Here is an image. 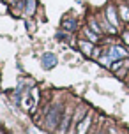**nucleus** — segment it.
<instances>
[{"label":"nucleus","mask_w":129,"mask_h":134,"mask_svg":"<svg viewBox=\"0 0 129 134\" xmlns=\"http://www.w3.org/2000/svg\"><path fill=\"white\" fill-rule=\"evenodd\" d=\"M106 14H108V20L113 23V27H117V25H119V20H117L115 9H113V7H108V9H106Z\"/></svg>","instance_id":"nucleus-4"},{"label":"nucleus","mask_w":129,"mask_h":134,"mask_svg":"<svg viewBox=\"0 0 129 134\" xmlns=\"http://www.w3.org/2000/svg\"><path fill=\"white\" fill-rule=\"evenodd\" d=\"M64 27L66 28H74V21H64Z\"/></svg>","instance_id":"nucleus-12"},{"label":"nucleus","mask_w":129,"mask_h":134,"mask_svg":"<svg viewBox=\"0 0 129 134\" xmlns=\"http://www.w3.org/2000/svg\"><path fill=\"white\" fill-rule=\"evenodd\" d=\"M110 60H111L110 57H108V58H101V64H103V65H110Z\"/></svg>","instance_id":"nucleus-13"},{"label":"nucleus","mask_w":129,"mask_h":134,"mask_svg":"<svg viewBox=\"0 0 129 134\" xmlns=\"http://www.w3.org/2000/svg\"><path fill=\"white\" fill-rule=\"evenodd\" d=\"M126 55H127V51H126V49H122L120 46H113V48H110V51H108V57L111 58V60L122 58V57H126Z\"/></svg>","instance_id":"nucleus-3"},{"label":"nucleus","mask_w":129,"mask_h":134,"mask_svg":"<svg viewBox=\"0 0 129 134\" xmlns=\"http://www.w3.org/2000/svg\"><path fill=\"white\" fill-rule=\"evenodd\" d=\"M90 27L94 28V30H95V32H97V34H101V28L97 27V23H95V21H90Z\"/></svg>","instance_id":"nucleus-11"},{"label":"nucleus","mask_w":129,"mask_h":134,"mask_svg":"<svg viewBox=\"0 0 129 134\" xmlns=\"http://www.w3.org/2000/svg\"><path fill=\"white\" fill-rule=\"evenodd\" d=\"M41 64H42L44 69H51V67L57 65V57L53 53H44L41 57Z\"/></svg>","instance_id":"nucleus-2"},{"label":"nucleus","mask_w":129,"mask_h":134,"mask_svg":"<svg viewBox=\"0 0 129 134\" xmlns=\"http://www.w3.org/2000/svg\"><path fill=\"white\" fill-rule=\"evenodd\" d=\"M124 39H126V41L129 42V34H124Z\"/></svg>","instance_id":"nucleus-14"},{"label":"nucleus","mask_w":129,"mask_h":134,"mask_svg":"<svg viewBox=\"0 0 129 134\" xmlns=\"http://www.w3.org/2000/svg\"><path fill=\"white\" fill-rule=\"evenodd\" d=\"M80 46H82V49L83 51H85V53H90V51H92V46H90V44H88V42H80Z\"/></svg>","instance_id":"nucleus-6"},{"label":"nucleus","mask_w":129,"mask_h":134,"mask_svg":"<svg viewBox=\"0 0 129 134\" xmlns=\"http://www.w3.org/2000/svg\"><path fill=\"white\" fill-rule=\"evenodd\" d=\"M62 111V106L58 104L57 108H51V111L48 113V120H46V127L50 129V131H53L55 125H57V122H58V115H60Z\"/></svg>","instance_id":"nucleus-1"},{"label":"nucleus","mask_w":129,"mask_h":134,"mask_svg":"<svg viewBox=\"0 0 129 134\" xmlns=\"http://www.w3.org/2000/svg\"><path fill=\"white\" fill-rule=\"evenodd\" d=\"M120 14H122V18H124V20H129V9H127L126 5L120 7Z\"/></svg>","instance_id":"nucleus-7"},{"label":"nucleus","mask_w":129,"mask_h":134,"mask_svg":"<svg viewBox=\"0 0 129 134\" xmlns=\"http://www.w3.org/2000/svg\"><path fill=\"white\" fill-rule=\"evenodd\" d=\"M88 125H90V116H87V118L80 124V127H78V134H85V132H87V129H88Z\"/></svg>","instance_id":"nucleus-5"},{"label":"nucleus","mask_w":129,"mask_h":134,"mask_svg":"<svg viewBox=\"0 0 129 134\" xmlns=\"http://www.w3.org/2000/svg\"><path fill=\"white\" fill-rule=\"evenodd\" d=\"M32 13H34V0L28 2V9H27V14H32Z\"/></svg>","instance_id":"nucleus-10"},{"label":"nucleus","mask_w":129,"mask_h":134,"mask_svg":"<svg viewBox=\"0 0 129 134\" xmlns=\"http://www.w3.org/2000/svg\"><path fill=\"white\" fill-rule=\"evenodd\" d=\"M66 124H67V116H64V122H62V125H60V132H58V134L66 132Z\"/></svg>","instance_id":"nucleus-9"},{"label":"nucleus","mask_w":129,"mask_h":134,"mask_svg":"<svg viewBox=\"0 0 129 134\" xmlns=\"http://www.w3.org/2000/svg\"><path fill=\"white\" fill-rule=\"evenodd\" d=\"M85 34H87V37L90 41H97V37H99V34H92L90 30H85Z\"/></svg>","instance_id":"nucleus-8"}]
</instances>
